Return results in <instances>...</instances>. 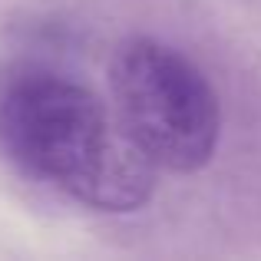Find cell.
<instances>
[{"mask_svg":"<svg viewBox=\"0 0 261 261\" xmlns=\"http://www.w3.org/2000/svg\"><path fill=\"white\" fill-rule=\"evenodd\" d=\"M0 146L30 178L96 212H136L155 166L89 86L53 70H17L0 86Z\"/></svg>","mask_w":261,"mask_h":261,"instance_id":"1","label":"cell"},{"mask_svg":"<svg viewBox=\"0 0 261 261\" xmlns=\"http://www.w3.org/2000/svg\"><path fill=\"white\" fill-rule=\"evenodd\" d=\"M116 113L155 169L195 172L218 146V96L205 73L169 43L136 37L109 63Z\"/></svg>","mask_w":261,"mask_h":261,"instance_id":"2","label":"cell"}]
</instances>
